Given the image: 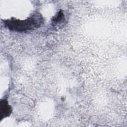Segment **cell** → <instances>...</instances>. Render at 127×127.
Returning <instances> with one entry per match:
<instances>
[{
    "instance_id": "7a4b0ae2",
    "label": "cell",
    "mask_w": 127,
    "mask_h": 127,
    "mask_svg": "<svg viewBox=\"0 0 127 127\" xmlns=\"http://www.w3.org/2000/svg\"><path fill=\"white\" fill-rule=\"evenodd\" d=\"M12 109L6 99H1L0 101V120L9 117L11 114Z\"/></svg>"
},
{
    "instance_id": "6da1fadb",
    "label": "cell",
    "mask_w": 127,
    "mask_h": 127,
    "mask_svg": "<svg viewBox=\"0 0 127 127\" xmlns=\"http://www.w3.org/2000/svg\"><path fill=\"white\" fill-rule=\"evenodd\" d=\"M44 18L39 13L24 20L17 19L12 17L4 21L5 25L10 30L16 32H23L33 30L41 27L44 23Z\"/></svg>"
},
{
    "instance_id": "3957f363",
    "label": "cell",
    "mask_w": 127,
    "mask_h": 127,
    "mask_svg": "<svg viewBox=\"0 0 127 127\" xmlns=\"http://www.w3.org/2000/svg\"><path fill=\"white\" fill-rule=\"evenodd\" d=\"M64 14L63 13V12L59 11L58 14L56 16L53 17L52 20L53 22H54L56 23L61 21L62 20L64 19Z\"/></svg>"
}]
</instances>
